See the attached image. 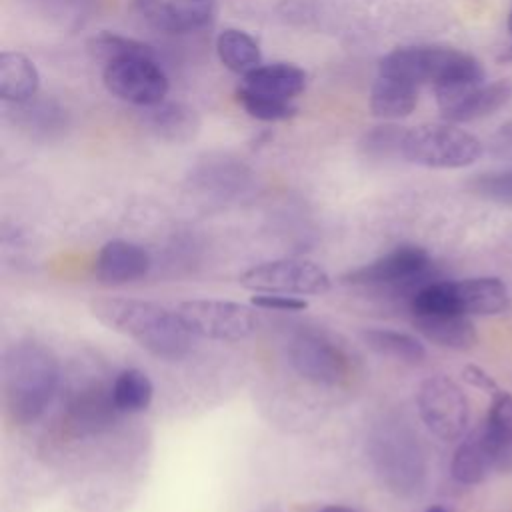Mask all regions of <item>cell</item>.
<instances>
[{
    "mask_svg": "<svg viewBox=\"0 0 512 512\" xmlns=\"http://www.w3.org/2000/svg\"><path fill=\"white\" fill-rule=\"evenodd\" d=\"M416 104L418 86L400 78L378 74L370 90V110L374 116L384 120L406 118L414 112Z\"/></svg>",
    "mask_w": 512,
    "mask_h": 512,
    "instance_id": "cell-21",
    "label": "cell"
},
{
    "mask_svg": "<svg viewBox=\"0 0 512 512\" xmlns=\"http://www.w3.org/2000/svg\"><path fill=\"white\" fill-rule=\"evenodd\" d=\"M470 192L498 206L512 208V168L482 172L470 178Z\"/></svg>",
    "mask_w": 512,
    "mask_h": 512,
    "instance_id": "cell-28",
    "label": "cell"
},
{
    "mask_svg": "<svg viewBox=\"0 0 512 512\" xmlns=\"http://www.w3.org/2000/svg\"><path fill=\"white\" fill-rule=\"evenodd\" d=\"M236 98L240 102V106L258 120L264 122H276V120H288L296 114V106L290 100H282V98H274L268 94H260L254 92L246 86H240L236 90Z\"/></svg>",
    "mask_w": 512,
    "mask_h": 512,
    "instance_id": "cell-27",
    "label": "cell"
},
{
    "mask_svg": "<svg viewBox=\"0 0 512 512\" xmlns=\"http://www.w3.org/2000/svg\"><path fill=\"white\" fill-rule=\"evenodd\" d=\"M108 92L136 106H156L168 94V76L154 60L152 50L132 52L104 62Z\"/></svg>",
    "mask_w": 512,
    "mask_h": 512,
    "instance_id": "cell-7",
    "label": "cell"
},
{
    "mask_svg": "<svg viewBox=\"0 0 512 512\" xmlns=\"http://www.w3.org/2000/svg\"><path fill=\"white\" fill-rule=\"evenodd\" d=\"M482 154V142L450 122L404 128L400 138V156L426 168H466Z\"/></svg>",
    "mask_w": 512,
    "mask_h": 512,
    "instance_id": "cell-5",
    "label": "cell"
},
{
    "mask_svg": "<svg viewBox=\"0 0 512 512\" xmlns=\"http://www.w3.org/2000/svg\"><path fill=\"white\" fill-rule=\"evenodd\" d=\"M58 386V360L38 342H20L2 360V390L8 416L30 424L42 416Z\"/></svg>",
    "mask_w": 512,
    "mask_h": 512,
    "instance_id": "cell-2",
    "label": "cell"
},
{
    "mask_svg": "<svg viewBox=\"0 0 512 512\" xmlns=\"http://www.w3.org/2000/svg\"><path fill=\"white\" fill-rule=\"evenodd\" d=\"M494 470L492 452L484 440V434L478 428L468 432L464 440L458 444L452 462H450V474L456 482L474 486L484 482V478Z\"/></svg>",
    "mask_w": 512,
    "mask_h": 512,
    "instance_id": "cell-20",
    "label": "cell"
},
{
    "mask_svg": "<svg viewBox=\"0 0 512 512\" xmlns=\"http://www.w3.org/2000/svg\"><path fill=\"white\" fill-rule=\"evenodd\" d=\"M462 378H464V382H468L470 386H474V388H478V390H484V392L490 394V396L498 390L496 380H494L486 370H482L480 366L466 364V366L462 368Z\"/></svg>",
    "mask_w": 512,
    "mask_h": 512,
    "instance_id": "cell-33",
    "label": "cell"
},
{
    "mask_svg": "<svg viewBox=\"0 0 512 512\" xmlns=\"http://www.w3.org/2000/svg\"><path fill=\"white\" fill-rule=\"evenodd\" d=\"M508 288L496 276L426 282L410 296L412 314L454 312L464 316H494L508 308Z\"/></svg>",
    "mask_w": 512,
    "mask_h": 512,
    "instance_id": "cell-4",
    "label": "cell"
},
{
    "mask_svg": "<svg viewBox=\"0 0 512 512\" xmlns=\"http://www.w3.org/2000/svg\"><path fill=\"white\" fill-rule=\"evenodd\" d=\"M434 92L440 116L450 124H462L486 118L504 108L512 98V82L500 78L488 84L438 88Z\"/></svg>",
    "mask_w": 512,
    "mask_h": 512,
    "instance_id": "cell-13",
    "label": "cell"
},
{
    "mask_svg": "<svg viewBox=\"0 0 512 512\" xmlns=\"http://www.w3.org/2000/svg\"><path fill=\"white\" fill-rule=\"evenodd\" d=\"M240 286L264 294L308 296L330 290V276L310 260L282 258L256 264L238 276Z\"/></svg>",
    "mask_w": 512,
    "mask_h": 512,
    "instance_id": "cell-10",
    "label": "cell"
},
{
    "mask_svg": "<svg viewBox=\"0 0 512 512\" xmlns=\"http://www.w3.org/2000/svg\"><path fill=\"white\" fill-rule=\"evenodd\" d=\"M90 50H92L98 58H102L104 62H108V60L118 58V56H124V54L146 52V50H150V46H146V44H142V42H138V40L126 38V36H118V34L104 32V34L92 38Z\"/></svg>",
    "mask_w": 512,
    "mask_h": 512,
    "instance_id": "cell-29",
    "label": "cell"
},
{
    "mask_svg": "<svg viewBox=\"0 0 512 512\" xmlns=\"http://www.w3.org/2000/svg\"><path fill=\"white\" fill-rule=\"evenodd\" d=\"M112 398L122 414L144 412L154 396V386L146 372L128 368L122 370L112 384Z\"/></svg>",
    "mask_w": 512,
    "mask_h": 512,
    "instance_id": "cell-25",
    "label": "cell"
},
{
    "mask_svg": "<svg viewBox=\"0 0 512 512\" xmlns=\"http://www.w3.org/2000/svg\"><path fill=\"white\" fill-rule=\"evenodd\" d=\"M92 314L110 330L132 338L140 348L162 360H180L190 350V332L176 312L136 298H100Z\"/></svg>",
    "mask_w": 512,
    "mask_h": 512,
    "instance_id": "cell-1",
    "label": "cell"
},
{
    "mask_svg": "<svg viewBox=\"0 0 512 512\" xmlns=\"http://www.w3.org/2000/svg\"><path fill=\"white\" fill-rule=\"evenodd\" d=\"M484 440L492 452L494 470L512 474V394L496 390L490 408L480 424Z\"/></svg>",
    "mask_w": 512,
    "mask_h": 512,
    "instance_id": "cell-17",
    "label": "cell"
},
{
    "mask_svg": "<svg viewBox=\"0 0 512 512\" xmlns=\"http://www.w3.org/2000/svg\"><path fill=\"white\" fill-rule=\"evenodd\" d=\"M320 512H354V510H350V508H346V506H338V504H332V506H326V508H322Z\"/></svg>",
    "mask_w": 512,
    "mask_h": 512,
    "instance_id": "cell-35",
    "label": "cell"
},
{
    "mask_svg": "<svg viewBox=\"0 0 512 512\" xmlns=\"http://www.w3.org/2000/svg\"><path fill=\"white\" fill-rule=\"evenodd\" d=\"M252 304L258 308L266 310H282V312H300L308 308V302L300 296H290V294H264L256 292L252 296Z\"/></svg>",
    "mask_w": 512,
    "mask_h": 512,
    "instance_id": "cell-31",
    "label": "cell"
},
{
    "mask_svg": "<svg viewBox=\"0 0 512 512\" xmlns=\"http://www.w3.org/2000/svg\"><path fill=\"white\" fill-rule=\"evenodd\" d=\"M402 132L404 128H398V126H376L372 132L366 134L364 148L368 154H376V156L400 154Z\"/></svg>",
    "mask_w": 512,
    "mask_h": 512,
    "instance_id": "cell-30",
    "label": "cell"
},
{
    "mask_svg": "<svg viewBox=\"0 0 512 512\" xmlns=\"http://www.w3.org/2000/svg\"><path fill=\"white\" fill-rule=\"evenodd\" d=\"M490 154L498 160L512 162V120L504 122L490 138Z\"/></svg>",
    "mask_w": 512,
    "mask_h": 512,
    "instance_id": "cell-32",
    "label": "cell"
},
{
    "mask_svg": "<svg viewBox=\"0 0 512 512\" xmlns=\"http://www.w3.org/2000/svg\"><path fill=\"white\" fill-rule=\"evenodd\" d=\"M414 328L430 342L450 350H470L478 342L474 322L464 314L432 312L412 314Z\"/></svg>",
    "mask_w": 512,
    "mask_h": 512,
    "instance_id": "cell-18",
    "label": "cell"
},
{
    "mask_svg": "<svg viewBox=\"0 0 512 512\" xmlns=\"http://www.w3.org/2000/svg\"><path fill=\"white\" fill-rule=\"evenodd\" d=\"M40 76L34 62L20 52L0 54V96L6 102L22 104L38 92Z\"/></svg>",
    "mask_w": 512,
    "mask_h": 512,
    "instance_id": "cell-22",
    "label": "cell"
},
{
    "mask_svg": "<svg viewBox=\"0 0 512 512\" xmlns=\"http://www.w3.org/2000/svg\"><path fill=\"white\" fill-rule=\"evenodd\" d=\"M378 74L406 80L414 86L432 84L438 88L482 84L486 78L480 60L452 46H402L388 52Z\"/></svg>",
    "mask_w": 512,
    "mask_h": 512,
    "instance_id": "cell-3",
    "label": "cell"
},
{
    "mask_svg": "<svg viewBox=\"0 0 512 512\" xmlns=\"http://www.w3.org/2000/svg\"><path fill=\"white\" fill-rule=\"evenodd\" d=\"M416 406L424 426L440 440L454 442L466 436L470 406L464 390L448 376L426 378L416 392Z\"/></svg>",
    "mask_w": 512,
    "mask_h": 512,
    "instance_id": "cell-8",
    "label": "cell"
},
{
    "mask_svg": "<svg viewBox=\"0 0 512 512\" xmlns=\"http://www.w3.org/2000/svg\"><path fill=\"white\" fill-rule=\"evenodd\" d=\"M362 338L370 350L386 358L408 364H418L426 358L424 344L406 332H398L392 328H368L362 332Z\"/></svg>",
    "mask_w": 512,
    "mask_h": 512,
    "instance_id": "cell-24",
    "label": "cell"
},
{
    "mask_svg": "<svg viewBox=\"0 0 512 512\" xmlns=\"http://www.w3.org/2000/svg\"><path fill=\"white\" fill-rule=\"evenodd\" d=\"M288 362L298 376L316 384H342L350 374L348 356L328 336L302 330L288 342Z\"/></svg>",
    "mask_w": 512,
    "mask_h": 512,
    "instance_id": "cell-12",
    "label": "cell"
},
{
    "mask_svg": "<svg viewBox=\"0 0 512 512\" xmlns=\"http://www.w3.org/2000/svg\"><path fill=\"white\" fill-rule=\"evenodd\" d=\"M152 108L148 112V126L162 138L166 140H186L192 136V132L196 130V114L194 110H190L184 104H156V106H148Z\"/></svg>",
    "mask_w": 512,
    "mask_h": 512,
    "instance_id": "cell-26",
    "label": "cell"
},
{
    "mask_svg": "<svg viewBox=\"0 0 512 512\" xmlns=\"http://www.w3.org/2000/svg\"><path fill=\"white\" fill-rule=\"evenodd\" d=\"M176 314L190 334L210 340H244L256 330V314L250 306L230 300L196 298L178 306Z\"/></svg>",
    "mask_w": 512,
    "mask_h": 512,
    "instance_id": "cell-9",
    "label": "cell"
},
{
    "mask_svg": "<svg viewBox=\"0 0 512 512\" xmlns=\"http://www.w3.org/2000/svg\"><path fill=\"white\" fill-rule=\"evenodd\" d=\"M506 28H508V32H510V36H512V8H510V12H508V20H506ZM500 60H512V42L508 44V48L504 50V54L500 56Z\"/></svg>",
    "mask_w": 512,
    "mask_h": 512,
    "instance_id": "cell-34",
    "label": "cell"
},
{
    "mask_svg": "<svg viewBox=\"0 0 512 512\" xmlns=\"http://www.w3.org/2000/svg\"><path fill=\"white\" fill-rule=\"evenodd\" d=\"M122 414L112 398V390L102 388L100 384L80 390L68 404L66 424L72 434L86 436L108 430L116 416Z\"/></svg>",
    "mask_w": 512,
    "mask_h": 512,
    "instance_id": "cell-16",
    "label": "cell"
},
{
    "mask_svg": "<svg viewBox=\"0 0 512 512\" xmlns=\"http://www.w3.org/2000/svg\"><path fill=\"white\" fill-rule=\"evenodd\" d=\"M246 88L282 100H294L306 88V72L290 62L260 64L244 76Z\"/></svg>",
    "mask_w": 512,
    "mask_h": 512,
    "instance_id": "cell-19",
    "label": "cell"
},
{
    "mask_svg": "<svg viewBox=\"0 0 512 512\" xmlns=\"http://www.w3.org/2000/svg\"><path fill=\"white\" fill-rule=\"evenodd\" d=\"M150 270L148 252L126 240H110L96 258V280L106 286L130 284L144 278Z\"/></svg>",
    "mask_w": 512,
    "mask_h": 512,
    "instance_id": "cell-15",
    "label": "cell"
},
{
    "mask_svg": "<svg viewBox=\"0 0 512 512\" xmlns=\"http://www.w3.org/2000/svg\"><path fill=\"white\" fill-rule=\"evenodd\" d=\"M432 268L430 254L414 244H404L392 252L376 258L348 272L342 280L354 286H388L394 290H412V294L424 286L428 272Z\"/></svg>",
    "mask_w": 512,
    "mask_h": 512,
    "instance_id": "cell-11",
    "label": "cell"
},
{
    "mask_svg": "<svg viewBox=\"0 0 512 512\" xmlns=\"http://www.w3.org/2000/svg\"><path fill=\"white\" fill-rule=\"evenodd\" d=\"M370 462L382 484L398 494L418 488L422 476L420 452L414 438L394 424H384L372 430L368 438Z\"/></svg>",
    "mask_w": 512,
    "mask_h": 512,
    "instance_id": "cell-6",
    "label": "cell"
},
{
    "mask_svg": "<svg viewBox=\"0 0 512 512\" xmlns=\"http://www.w3.org/2000/svg\"><path fill=\"white\" fill-rule=\"evenodd\" d=\"M142 18L156 30L186 34L206 26L216 10V0H134Z\"/></svg>",
    "mask_w": 512,
    "mask_h": 512,
    "instance_id": "cell-14",
    "label": "cell"
},
{
    "mask_svg": "<svg viewBox=\"0 0 512 512\" xmlns=\"http://www.w3.org/2000/svg\"><path fill=\"white\" fill-rule=\"evenodd\" d=\"M424 512H450V510L444 508V506H430V508H426Z\"/></svg>",
    "mask_w": 512,
    "mask_h": 512,
    "instance_id": "cell-36",
    "label": "cell"
},
{
    "mask_svg": "<svg viewBox=\"0 0 512 512\" xmlns=\"http://www.w3.org/2000/svg\"><path fill=\"white\" fill-rule=\"evenodd\" d=\"M216 52H218L220 62L236 74L246 76L262 64L260 62L262 54H260L258 42L248 32L238 30V28H226L218 34Z\"/></svg>",
    "mask_w": 512,
    "mask_h": 512,
    "instance_id": "cell-23",
    "label": "cell"
}]
</instances>
